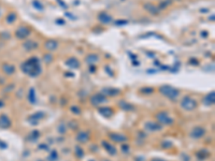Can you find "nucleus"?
<instances>
[{
	"mask_svg": "<svg viewBox=\"0 0 215 161\" xmlns=\"http://www.w3.org/2000/svg\"><path fill=\"white\" fill-rule=\"evenodd\" d=\"M58 131H59V133H65V132H66V127H65L64 124H62V125H59V127H58Z\"/></svg>",
	"mask_w": 215,
	"mask_h": 161,
	"instance_id": "obj_38",
	"label": "nucleus"
},
{
	"mask_svg": "<svg viewBox=\"0 0 215 161\" xmlns=\"http://www.w3.org/2000/svg\"><path fill=\"white\" fill-rule=\"evenodd\" d=\"M11 127V119L8 115L1 114L0 115V128L1 129H8Z\"/></svg>",
	"mask_w": 215,
	"mask_h": 161,
	"instance_id": "obj_10",
	"label": "nucleus"
},
{
	"mask_svg": "<svg viewBox=\"0 0 215 161\" xmlns=\"http://www.w3.org/2000/svg\"><path fill=\"white\" fill-rule=\"evenodd\" d=\"M145 129L150 132H156V131L161 130V125L159 123H154V121H149V123L145 124Z\"/></svg>",
	"mask_w": 215,
	"mask_h": 161,
	"instance_id": "obj_9",
	"label": "nucleus"
},
{
	"mask_svg": "<svg viewBox=\"0 0 215 161\" xmlns=\"http://www.w3.org/2000/svg\"><path fill=\"white\" fill-rule=\"evenodd\" d=\"M120 89L117 88H103L102 89V95H104L105 97H113V96L120 95Z\"/></svg>",
	"mask_w": 215,
	"mask_h": 161,
	"instance_id": "obj_18",
	"label": "nucleus"
},
{
	"mask_svg": "<svg viewBox=\"0 0 215 161\" xmlns=\"http://www.w3.org/2000/svg\"><path fill=\"white\" fill-rule=\"evenodd\" d=\"M212 19V21H214V15H212V16H210V21Z\"/></svg>",
	"mask_w": 215,
	"mask_h": 161,
	"instance_id": "obj_45",
	"label": "nucleus"
},
{
	"mask_svg": "<svg viewBox=\"0 0 215 161\" xmlns=\"http://www.w3.org/2000/svg\"><path fill=\"white\" fill-rule=\"evenodd\" d=\"M99 60V57L96 54H88L86 57H85V62L88 64L89 66H94L96 62Z\"/></svg>",
	"mask_w": 215,
	"mask_h": 161,
	"instance_id": "obj_21",
	"label": "nucleus"
},
{
	"mask_svg": "<svg viewBox=\"0 0 215 161\" xmlns=\"http://www.w3.org/2000/svg\"><path fill=\"white\" fill-rule=\"evenodd\" d=\"M159 92H160L161 95H164L165 97L168 98V99L172 100V101H175L180 96V90L170 86V85H162V86H160Z\"/></svg>",
	"mask_w": 215,
	"mask_h": 161,
	"instance_id": "obj_2",
	"label": "nucleus"
},
{
	"mask_svg": "<svg viewBox=\"0 0 215 161\" xmlns=\"http://www.w3.org/2000/svg\"><path fill=\"white\" fill-rule=\"evenodd\" d=\"M16 18H17L16 13L11 12V13H9L8 15H7V17H5V22H7L8 24H13L16 21Z\"/></svg>",
	"mask_w": 215,
	"mask_h": 161,
	"instance_id": "obj_25",
	"label": "nucleus"
},
{
	"mask_svg": "<svg viewBox=\"0 0 215 161\" xmlns=\"http://www.w3.org/2000/svg\"><path fill=\"white\" fill-rule=\"evenodd\" d=\"M32 7L36 10H38V11H43L44 10V7L42 5V3L40 2V1H38V0H33L32 1Z\"/></svg>",
	"mask_w": 215,
	"mask_h": 161,
	"instance_id": "obj_28",
	"label": "nucleus"
},
{
	"mask_svg": "<svg viewBox=\"0 0 215 161\" xmlns=\"http://www.w3.org/2000/svg\"><path fill=\"white\" fill-rule=\"evenodd\" d=\"M143 8L146 12H149L150 14L152 15H158L159 13H160V10H159L158 7L156 5H154L153 3H150V2H145L143 4Z\"/></svg>",
	"mask_w": 215,
	"mask_h": 161,
	"instance_id": "obj_7",
	"label": "nucleus"
},
{
	"mask_svg": "<svg viewBox=\"0 0 215 161\" xmlns=\"http://www.w3.org/2000/svg\"><path fill=\"white\" fill-rule=\"evenodd\" d=\"M170 4H171V3H170V1H168V0H167V1H162V2L159 4V10H160V9L167 8V7H168V5H170Z\"/></svg>",
	"mask_w": 215,
	"mask_h": 161,
	"instance_id": "obj_36",
	"label": "nucleus"
},
{
	"mask_svg": "<svg viewBox=\"0 0 215 161\" xmlns=\"http://www.w3.org/2000/svg\"><path fill=\"white\" fill-rule=\"evenodd\" d=\"M151 161H166V160H164V159H160V158H154V159H152Z\"/></svg>",
	"mask_w": 215,
	"mask_h": 161,
	"instance_id": "obj_43",
	"label": "nucleus"
},
{
	"mask_svg": "<svg viewBox=\"0 0 215 161\" xmlns=\"http://www.w3.org/2000/svg\"><path fill=\"white\" fill-rule=\"evenodd\" d=\"M29 36H30V29L28 27H26V26L18 27L15 31V37L20 40H24V39L28 38Z\"/></svg>",
	"mask_w": 215,
	"mask_h": 161,
	"instance_id": "obj_5",
	"label": "nucleus"
},
{
	"mask_svg": "<svg viewBox=\"0 0 215 161\" xmlns=\"http://www.w3.org/2000/svg\"><path fill=\"white\" fill-rule=\"evenodd\" d=\"M98 112H99L102 116H104V117H111V116L114 114V111L109 106L99 107V109H98Z\"/></svg>",
	"mask_w": 215,
	"mask_h": 161,
	"instance_id": "obj_19",
	"label": "nucleus"
},
{
	"mask_svg": "<svg viewBox=\"0 0 215 161\" xmlns=\"http://www.w3.org/2000/svg\"><path fill=\"white\" fill-rule=\"evenodd\" d=\"M209 156H210V153L207 151H205V149H201V151L197 153L198 159H207Z\"/></svg>",
	"mask_w": 215,
	"mask_h": 161,
	"instance_id": "obj_27",
	"label": "nucleus"
},
{
	"mask_svg": "<svg viewBox=\"0 0 215 161\" xmlns=\"http://www.w3.org/2000/svg\"><path fill=\"white\" fill-rule=\"evenodd\" d=\"M102 146L105 148V151H108V153L110 154V155H115L116 154V149H115V147L114 146H112L111 144H109V143H107L105 141H103L102 142Z\"/></svg>",
	"mask_w": 215,
	"mask_h": 161,
	"instance_id": "obj_23",
	"label": "nucleus"
},
{
	"mask_svg": "<svg viewBox=\"0 0 215 161\" xmlns=\"http://www.w3.org/2000/svg\"><path fill=\"white\" fill-rule=\"evenodd\" d=\"M122 149H123V151H128L129 146L128 145H123L122 146Z\"/></svg>",
	"mask_w": 215,
	"mask_h": 161,
	"instance_id": "obj_40",
	"label": "nucleus"
},
{
	"mask_svg": "<svg viewBox=\"0 0 215 161\" xmlns=\"http://www.w3.org/2000/svg\"><path fill=\"white\" fill-rule=\"evenodd\" d=\"M44 117V113L43 112H38L35 113L32 115H30V117L28 118V120L31 123V125H38L39 120L42 119Z\"/></svg>",
	"mask_w": 215,
	"mask_h": 161,
	"instance_id": "obj_14",
	"label": "nucleus"
},
{
	"mask_svg": "<svg viewBox=\"0 0 215 161\" xmlns=\"http://www.w3.org/2000/svg\"><path fill=\"white\" fill-rule=\"evenodd\" d=\"M21 69L25 74L29 75V76L31 77L38 76L42 71L40 60H39V58H37V57H31L27 61L23 62L21 66Z\"/></svg>",
	"mask_w": 215,
	"mask_h": 161,
	"instance_id": "obj_1",
	"label": "nucleus"
},
{
	"mask_svg": "<svg viewBox=\"0 0 215 161\" xmlns=\"http://www.w3.org/2000/svg\"><path fill=\"white\" fill-rule=\"evenodd\" d=\"M2 70H3V72H5V74H8V75H12V74L15 73V67L12 66V64H3Z\"/></svg>",
	"mask_w": 215,
	"mask_h": 161,
	"instance_id": "obj_22",
	"label": "nucleus"
},
{
	"mask_svg": "<svg viewBox=\"0 0 215 161\" xmlns=\"http://www.w3.org/2000/svg\"><path fill=\"white\" fill-rule=\"evenodd\" d=\"M92 161H94V160H92Z\"/></svg>",
	"mask_w": 215,
	"mask_h": 161,
	"instance_id": "obj_47",
	"label": "nucleus"
},
{
	"mask_svg": "<svg viewBox=\"0 0 215 161\" xmlns=\"http://www.w3.org/2000/svg\"><path fill=\"white\" fill-rule=\"evenodd\" d=\"M215 102V91H211L210 94H207L204 98H203V103L207 106H211Z\"/></svg>",
	"mask_w": 215,
	"mask_h": 161,
	"instance_id": "obj_17",
	"label": "nucleus"
},
{
	"mask_svg": "<svg viewBox=\"0 0 215 161\" xmlns=\"http://www.w3.org/2000/svg\"><path fill=\"white\" fill-rule=\"evenodd\" d=\"M109 138L111 141L113 142H116V143H123L127 141V136H123V134H120V133H110L109 134Z\"/></svg>",
	"mask_w": 215,
	"mask_h": 161,
	"instance_id": "obj_12",
	"label": "nucleus"
},
{
	"mask_svg": "<svg viewBox=\"0 0 215 161\" xmlns=\"http://www.w3.org/2000/svg\"><path fill=\"white\" fill-rule=\"evenodd\" d=\"M181 106L186 111H192L197 107V102H196L192 98L186 96V97L183 98V100L181 101Z\"/></svg>",
	"mask_w": 215,
	"mask_h": 161,
	"instance_id": "obj_4",
	"label": "nucleus"
},
{
	"mask_svg": "<svg viewBox=\"0 0 215 161\" xmlns=\"http://www.w3.org/2000/svg\"><path fill=\"white\" fill-rule=\"evenodd\" d=\"M40 161H42V160H40Z\"/></svg>",
	"mask_w": 215,
	"mask_h": 161,
	"instance_id": "obj_46",
	"label": "nucleus"
},
{
	"mask_svg": "<svg viewBox=\"0 0 215 161\" xmlns=\"http://www.w3.org/2000/svg\"><path fill=\"white\" fill-rule=\"evenodd\" d=\"M161 145H162V147H165V148H168V147H171L172 143L171 142H166V141H162Z\"/></svg>",
	"mask_w": 215,
	"mask_h": 161,
	"instance_id": "obj_37",
	"label": "nucleus"
},
{
	"mask_svg": "<svg viewBox=\"0 0 215 161\" xmlns=\"http://www.w3.org/2000/svg\"><path fill=\"white\" fill-rule=\"evenodd\" d=\"M118 105H120V107L122 110H125V111H132L133 109H135L133 105L129 104V103L125 102V101H120V102L118 103Z\"/></svg>",
	"mask_w": 215,
	"mask_h": 161,
	"instance_id": "obj_26",
	"label": "nucleus"
},
{
	"mask_svg": "<svg viewBox=\"0 0 215 161\" xmlns=\"http://www.w3.org/2000/svg\"><path fill=\"white\" fill-rule=\"evenodd\" d=\"M204 133H205L204 128H202V127H195L192 130V132H190V136L194 139H200L204 136Z\"/></svg>",
	"mask_w": 215,
	"mask_h": 161,
	"instance_id": "obj_11",
	"label": "nucleus"
},
{
	"mask_svg": "<svg viewBox=\"0 0 215 161\" xmlns=\"http://www.w3.org/2000/svg\"><path fill=\"white\" fill-rule=\"evenodd\" d=\"M114 24H115L116 26H123V25H126V24H128V21H126V19H118V21L114 22Z\"/></svg>",
	"mask_w": 215,
	"mask_h": 161,
	"instance_id": "obj_35",
	"label": "nucleus"
},
{
	"mask_svg": "<svg viewBox=\"0 0 215 161\" xmlns=\"http://www.w3.org/2000/svg\"><path fill=\"white\" fill-rule=\"evenodd\" d=\"M71 112L73 113V114H75V115H80L81 114V110H80V107L77 106V105H73V106H71Z\"/></svg>",
	"mask_w": 215,
	"mask_h": 161,
	"instance_id": "obj_34",
	"label": "nucleus"
},
{
	"mask_svg": "<svg viewBox=\"0 0 215 161\" xmlns=\"http://www.w3.org/2000/svg\"><path fill=\"white\" fill-rule=\"evenodd\" d=\"M57 158H58V154H57L56 151H52L51 154L49 156V161H56Z\"/></svg>",
	"mask_w": 215,
	"mask_h": 161,
	"instance_id": "obj_31",
	"label": "nucleus"
},
{
	"mask_svg": "<svg viewBox=\"0 0 215 161\" xmlns=\"http://www.w3.org/2000/svg\"><path fill=\"white\" fill-rule=\"evenodd\" d=\"M77 141L80 143H86L87 141L89 140V134L86 131H81L77 134Z\"/></svg>",
	"mask_w": 215,
	"mask_h": 161,
	"instance_id": "obj_20",
	"label": "nucleus"
},
{
	"mask_svg": "<svg viewBox=\"0 0 215 161\" xmlns=\"http://www.w3.org/2000/svg\"><path fill=\"white\" fill-rule=\"evenodd\" d=\"M74 153L75 155H77V158H83L84 157V151H83V149L80 147V146H77L74 149Z\"/></svg>",
	"mask_w": 215,
	"mask_h": 161,
	"instance_id": "obj_30",
	"label": "nucleus"
},
{
	"mask_svg": "<svg viewBox=\"0 0 215 161\" xmlns=\"http://www.w3.org/2000/svg\"><path fill=\"white\" fill-rule=\"evenodd\" d=\"M56 23H57V24H59V25H64V24H65V21H62V19H57Z\"/></svg>",
	"mask_w": 215,
	"mask_h": 161,
	"instance_id": "obj_42",
	"label": "nucleus"
},
{
	"mask_svg": "<svg viewBox=\"0 0 215 161\" xmlns=\"http://www.w3.org/2000/svg\"><path fill=\"white\" fill-rule=\"evenodd\" d=\"M107 101V97L102 94H96L92 97H90V103H92L94 106H98L101 103H104Z\"/></svg>",
	"mask_w": 215,
	"mask_h": 161,
	"instance_id": "obj_6",
	"label": "nucleus"
},
{
	"mask_svg": "<svg viewBox=\"0 0 215 161\" xmlns=\"http://www.w3.org/2000/svg\"><path fill=\"white\" fill-rule=\"evenodd\" d=\"M66 66L68 67V68H70V69H77V68H80V61L77 60L75 57H70V58H68L66 60Z\"/></svg>",
	"mask_w": 215,
	"mask_h": 161,
	"instance_id": "obj_13",
	"label": "nucleus"
},
{
	"mask_svg": "<svg viewBox=\"0 0 215 161\" xmlns=\"http://www.w3.org/2000/svg\"><path fill=\"white\" fill-rule=\"evenodd\" d=\"M5 147H7V144L2 143V142L0 141V148H5Z\"/></svg>",
	"mask_w": 215,
	"mask_h": 161,
	"instance_id": "obj_41",
	"label": "nucleus"
},
{
	"mask_svg": "<svg viewBox=\"0 0 215 161\" xmlns=\"http://www.w3.org/2000/svg\"><path fill=\"white\" fill-rule=\"evenodd\" d=\"M38 43L35 42L33 40H27L25 43L23 44V47L26 49V51L31 52V51H35V49H38Z\"/></svg>",
	"mask_w": 215,
	"mask_h": 161,
	"instance_id": "obj_15",
	"label": "nucleus"
},
{
	"mask_svg": "<svg viewBox=\"0 0 215 161\" xmlns=\"http://www.w3.org/2000/svg\"><path fill=\"white\" fill-rule=\"evenodd\" d=\"M39 149H42V151H49V146L46 145V144H41V145H39Z\"/></svg>",
	"mask_w": 215,
	"mask_h": 161,
	"instance_id": "obj_39",
	"label": "nucleus"
},
{
	"mask_svg": "<svg viewBox=\"0 0 215 161\" xmlns=\"http://www.w3.org/2000/svg\"><path fill=\"white\" fill-rule=\"evenodd\" d=\"M28 100L29 102L35 104L37 102V98H36V91H35V88H30L28 92Z\"/></svg>",
	"mask_w": 215,
	"mask_h": 161,
	"instance_id": "obj_24",
	"label": "nucleus"
},
{
	"mask_svg": "<svg viewBox=\"0 0 215 161\" xmlns=\"http://www.w3.org/2000/svg\"><path fill=\"white\" fill-rule=\"evenodd\" d=\"M44 47H45L47 51H55V49L58 47V42L53 40V39H50L47 41L44 42Z\"/></svg>",
	"mask_w": 215,
	"mask_h": 161,
	"instance_id": "obj_16",
	"label": "nucleus"
},
{
	"mask_svg": "<svg viewBox=\"0 0 215 161\" xmlns=\"http://www.w3.org/2000/svg\"><path fill=\"white\" fill-rule=\"evenodd\" d=\"M156 119L161 125H172L173 124V118L169 115V113L167 112H159L156 114Z\"/></svg>",
	"mask_w": 215,
	"mask_h": 161,
	"instance_id": "obj_3",
	"label": "nucleus"
},
{
	"mask_svg": "<svg viewBox=\"0 0 215 161\" xmlns=\"http://www.w3.org/2000/svg\"><path fill=\"white\" fill-rule=\"evenodd\" d=\"M43 61L45 62V64H51V62L53 61V56H52L51 54H46L43 57Z\"/></svg>",
	"mask_w": 215,
	"mask_h": 161,
	"instance_id": "obj_32",
	"label": "nucleus"
},
{
	"mask_svg": "<svg viewBox=\"0 0 215 161\" xmlns=\"http://www.w3.org/2000/svg\"><path fill=\"white\" fill-rule=\"evenodd\" d=\"M2 106H5V103H3L2 100H0V109H1Z\"/></svg>",
	"mask_w": 215,
	"mask_h": 161,
	"instance_id": "obj_44",
	"label": "nucleus"
},
{
	"mask_svg": "<svg viewBox=\"0 0 215 161\" xmlns=\"http://www.w3.org/2000/svg\"><path fill=\"white\" fill-rule=\"evenodd\" d=\"M98 21L100 22L103 25H108V24H111L113 22V18L111 15H109L108 13L105 12H101L98 14Z\"/></svg>",
	"mask_w": 215,
	"mask_h": 161,
	"instance_id": "obj_8",
	"label": "nucleus"
},
{
	"mask_svg": "<svg viewBox=\"0 0 215 161\" xmlns=\"http://www.w3.org/2000/svg\"><path fill=\"white\" fill-rule=\"evenodd\" d=\"M154 91V89L152 87H144V88H141V92L142 94H145V95H150Z\"/></svg>",
	"mask_w": 215,
	"mask_h": 161,
	"instance_id": "obj_33",
	"label": "nucleus"
},
{
	"mask_svg": "<svg viewBox=\"0 0 215 161\" xmlns=\"http://www.w3.org/2000/svg\"><path fill=\"white\" fill-rule=\"evenodd\" d=\"M39 136H40V132H39L38 130H35L30 133V136H29V140H30L31 142H35V141L38 140Z\"/></svg>",
	"mask_w": 215,
	"mask_h": 161,
	"instance_id": "obj_29",
	"label": "nucleus"
}]
</instances>
